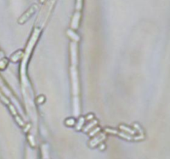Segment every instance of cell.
Listing matches in <instances>:
<instances>
[{
    "label": "cell",
    "instance_id": "obj_1",
    "mask_svg": "<svg viewBox=\"0 0 170 159\" xmlns=\"http://www.w3.org/2000/svg\"><path fill=\"white\" fill-rule=\"evenodd\" d=\"M105 132L106 133L112 134V135L119 136L120 138L128 140V141H140V140L144 139V134H139V135L137 136H132L130 135V134H127V133H125L118 131V130L114 129V128H105Z\"/></svg>",
    "mask_w": 170,
    "mask_h": 159
},
{
    "label": "cell",
    "instance_id": "obj_2",
    "mask_svg": "<svg viewBox=\"0 0 170 159\" xmlns=\"http://www.w3.org/2000/svg\"><path fill=\"white\" fill-rule=\"evenodd\" d=\"M82 7V0H77L76 4V12L72 18V21L71 26L73 29H77L79 27V23H80V18H81V9Z\"/></svg>",
    "mask_w": 170,
    "mask_h": 159
},
{
    "label": "cell",
    "instance_id": "obj_3",
    "mask_svg": "<svg viewBox=\"0 0 170 159\" xmlns=\"http://www.w3.org/2000/svg\"><path fill=\"white\" fill-rule=\"evenodd\" d=\"M105 138H106L105 133H99L98 134H96V136H94V138L90 141L89 147H91V148L96 147L100 144L103 143L104 140L105 139Z\"/></svg>",
    "mask_w": 170,
    "mask_h": 159
},
{
    "label": "cell",
    "instance_id": "obj_4",
    "mask_svg": "<svg viewBox=\"0 0 170 159\" xmlns=\"http://www.w3.org/2000/svg\"><path fill=\"white\" fill-rule=\"evenodd\" d=\"M36 10H37V6L34 4V5L32 6L31 8H28L27 10V12H25L24 14L22 15V17H21L19 18V20H18V23L23 24L24 23H26L27 20L30 18V17H31L33 13H35Z\"/></svg>",
    "mask_w": 170,
    "mask_h": 159
},
{
    "label": "cell",
    "instance_id": "obj_5",
    "mask_svg": "<svg viewBox=\"0 0 170 159\" xmlns=\"http://www.w3.org/2000/svg\"><path fill=\"white\" fill-rule=\"evenodd\" d=\"M23 56H24V51L23 50H18L15 51L13 54L12 55L10 56V61L13 62H18V61H20L21 59L23 58Z\"/></svg>",
    "mask_w": 170,
    "mask_h": 159
},
{
    "label": "cell",
    "instance_id": "obj_6",
    "mask_svg": "<svg viewBox=\"0 0 170 159\" xmlns=\"http://www.w3.org/2000/svg\"><path fill=\"white\" fill-rule=\"evenodd\" d=\"M119 129L121 130V132L125 133L130 134V135L135 136L136 134V132L135 129L130 128V127H128V126L124 125V124H120V125H119Z\"/></svg>",
    "mask_w": 170,
    "mask_h": 159
},
{
    "label": "cell",
    "instance_id": "obj_7",
    "mask_svg": "<svg viewBox=\"0 0 170 159\" xmlns=\"http://www.w3.org/2000/svg\"><path fill=\"white\" fill-rule=\"evenodd\" d=\"M66 34H67V36L69 37L73 41V42L77 43L80 41V37L77 35V33H76L75 32L71 30V29H68V30L66 31Z\"/></svg>",
    "mask_w": 170,
    "mask_h": 159
},
{
    "label": "cell",
    "instance_id": "obj_8",
    "mask_svg": "<svg viewBox=\"0 0 170 159\" xmlns=\"http://www.w3.org/2000/svg\"><path fill=\"white\" fill-rule=\"evenodd\" d=\"M97 124H98V121L96 120V119H93L90 124L83 127V131L85 133H89L91 129H93L96 126H97Z\"/></svg>",
    "mask_w": 170,
    "mask_h": 159
},
{
    "label": "cell",
    "instance_id": "obj_9",
    "mask_svg": "<svg viewBox=\"0 0 170 159\" xmlns=\"http://www.w3.org/2000/svg\"><path fill=\"white\" fill-rule=\"evenodd\" d=\"M84 124H85V118L83 116H81L79 118V119L77 121V124H76V129L77 131L81 130L83 127H84Z\"/></svg>",
    "mask_w": 170,
    "mask_h": 159
},
{
    "label": "cell",
    "instance_id": "obj_10",
    "mask_svg": "<svg viewBox=\"0 0 170 159\" xmlns=\"http://www.w3.org/2000/svg\"><path fill=\"white\" fill-rule=\"evenodd\" d=\"M8 61L6 57H2L0 59V70H4L8 65Z\"/></svg>",
    "mask_w": 170,
    "mask_h": 159
},
{
    "label": "cell",
    "instance_id": "obj_11",
    "mask_svg": "<svg viewBox=\"0 0 170 159\" xmlns=\"http://www.w3.org/2000/svg\"><path fill=\"white\" fill-rule=\"evenodd\" d=\"M65 124L67 127H74L76 125V120L74 118H68L65 120Z\"/></svg>",
    "mask_w": 170,
    "mask_h": 159
},
{
    "label": "cell",
    "instance_id": "obj_12",
    "mask_svg": "<svg viewBox=\"0 0 170 159\" xmlns=\"http://www.w3.org/2000/svg\"><path fill=\"white\" fill-rule=\"evenodd\" d=\"M101 127H96V126L93 130H91V131L88 133V134H89L90 137H94V136H96V134H98L99 133L101 132Z\"/></svg>",
    "mask_w": 170,
    "mask_h": 159
},
{
    "label": "cell",
    "instance_id": "obj_13",
    "mask_svg": "<svg viewBox=\"0 0 170 159\" xmlns=\"http://www.w3.org/2000/svg\"><path fill=\"white\" fill-rule=\"evenodd\" d=\"M133 126H134V128H135V132L139 133V134H144L143 130H142V128H141V127L139 126V124H136V123H135V124H133Z\"/></svg>",
    "mask_w": 170,
    "mask_h": 159
},
{
    "label": "cell",
    "instance_id": "obj_14",
    "mask_svg": "<svg viewBox=\"0 0 170 159\" xmlns=\"http://www.w3.org/2000/svg\"><path fill=\"white\" fill-rule=\"evenodd\" d=\"M44 100H45V97H44L43 95H40V96H38V99H37V102H38V104H42V103L44 102Z\"/></svg>",
    "mask_w": 170,
    "mask_h": 159
},
{
    "label": "cell",
    "instance_id": "obj_15",
    "mask_svg": "<svg viewBox=\"0 0 170 159\" xmlns=\"http://www.w3.org/2000/svg\"><path fill=\"white\" fill-rule=\"evenodd\" d=\"M98 147H99V149H100L101 151H104V150L106 149V145H105V144H104V143H101V144L98 145Z\"/></svg>",
    "mask_w": 170,
    "mask_h": 159
},
{
    "label": "cell",
    "instance_id": "obj_16",
    "mask_svg": "<svg viewBox=\"0 0 170 159\" xmlns=\"http://www.w3.org/2000/svg\"><path fill=\"white\" fill-rule=\"evenodd\" d=\"M94 117H95V115L93 114H87L86 116H85V120H93L94 119Z\"/></svg>",
    "mask_w": 170,
    "mask_h": 159
}]
</instances>
